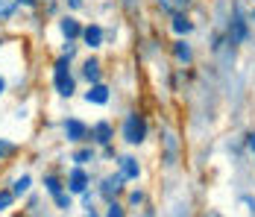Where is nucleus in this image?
Masks as SVG:
<instances>
[{"label":"nucleus","instance_id":"obj_24","mask_svg":"<svg viewBox=\"0 0 255 217\" xmlns=\"http://www.w3.org/2000/svg\"><path fill=\"white\" fill-rule=\"evenodd\" d=\"M141 203H144V194H141V191L129 194V206H141Z\"/></svg>","mask_w":255,"mask_h":217},{"label":"nucleus","instance_id":"obj_32","mask_svg":"<svg viewBox=\"0 0 255 217\" xmlns=\"http://www.w3.org/2000/svg\"><path fill=\"white\" fill-rule=\"evenodd\" d=\"M188 3H191V0H176V6H188Z\"/></svg>","mask_w":255,"mask_h":217},{"label":"nucleus","instance_id":"obj_28","mask_svg":"<svg viewBox=\"0 0 255 217\" xmlns=\"http://www.w3.org/2000/svg\"><path fill=\"white\" fill-rule=\"evenodd\" d=\"M3 91H6V79L0 76V94H3Z\"/></svg>","mask_w":255,"mask_h":217},{"label":"nucleus","instance_id":"obj_17","mask_svg":"<svg viewBox=\"0 0 255 217\" xmlns=\"http://www.w3.org/2000/svg\"><path fill=\"white\" fill-rule=\"evenodd\" d=\"M173 29H176L179 35H182V32H191V21H188L185 15H173Z\"/></svg>","mask_w":255,"mask_h":217},{"label":"nucleus","instance_id":"obj_12","mask_svg":"<svg viewBox=\"0 0 255 217\" xmlns=\"http://www.w3.org/2000/svg\"><path fill=\"white\" fill-rule=\"evenodd\" d=\"M62 35L71 41V38H77V35H82V26L77 24V18H62Z\"/></svg>","mask_w":255,"mask_h":217},{"label":"nucleus","instance_id":"obj_6","mask_svg":"<svg viewBox=\"0 0 255 217\" xmlns=\"http://www.w3.org/2000/svg\"><path fill=\"white\" fill-rule=\"evenodd\" d=\"M53 79H56V91L62 97H71L74 94V76L68 71H53Z\"/></svg>","mask_w":255,"mask_h":217},{"label":"nucleus","instance_id":"obj_4","mask_svg":"<svg viewBox=\"0 0 255 217\" xmlns=\"http://www.w3.org/2000/svg\"><path fill=\"white\" fill-rule=\"evenodd\" d=\"M124 179H127L124 173H115V176H109V179H103V185H100V194L106 197V200H109V203H112V200H115V197L121 194V188H124Z\"/></svg>","mask_w":255,"mask_h":217},{"label":"nucleus","instance_id":"obj_25","mask_svg":"<svg viewBox=\"0 0 255 217\" xmlns=\"http://www.w3.org/2000/svg\"><path fill=\"white\" fill-rule=\"evenodd\" d=\"M91 203H94V194L85 188V191H82V206H88V209H91Z\"/></svg>","mask_w":255,"mask_h":217},{"label":"nucleus","instance_id":"obj_26","mask_svg":"<svg viewBox=\"0 0 255 217\" xmlns=\"http://www.w3.org/2000/svg\"><path fill=\"white\" fill-rule=\"evenodd\" d=\"M247 147L255 153V132H250V135H247Z\"/></svg>","mask_w":255,"mask_h":217},{"label":"nucleus","instance_id":"obj_14","mask_svg":"<svg viewBox=\"0 0 255 217\" xmlns=\"http://www.w3.org/2000/svg\"><path fill=\"white\" fill-rule=\"evenodd\" d=\"M173 53H176V59L182 62V65H188V62H191V47H188L185 41H176V44H173Z\"/></svg>","mask_w":255,"mask_h":217},{"label":"nucleus","instance_id":"obj_10","mask_svg":"<svg viewBox=\"0 0 255 217\" xmlns=\"http://www.w3.org/2000/svg\"><path fill=\"white\" fill-rule=\"evenodd\" d=\"M85 100H88V103H97V106H103V103H109V88H106V85H100V82H94V85L85 91Z\"/></svg>","mask_w":255,"mask_h":217},{"label":"nucleus","instance_id":"obj_8","mask_svg":"<svg viewBox=\"0 0 255 217\" xmlns=\"http://www.w3.org/2000/svg\"><path fill=\"white\" fill-rule=\"evenodd\" d=\"M91 138H94L97 144H109V141L115 138V129H112V123H109V121L94 123V129H91Z\"/></svg>","mask_w":255,"mask_h":217},{"label":"nucleus","instance_id":"obj_9","mask_svg":"<svg viewBox=\"0 0 255 217\" xmlns=\"http://www.w3.org/2000/svg\"><path fill=\"white\" fill-rule=\"evenodd\" d=\"M82 38H85V44L91 50H97V47H103V29L97 24H91V26H85L82 29Z\"/></svg>","mask_w":255,"mask_h":217},{"label":"nucleus","instance_id":"obj_31","mask_svg":"<svg viewBox=\"0 0 255 217\" xmlns=\"http://www.w3.org/2000/svg\"><path fill=\"white\" fill-rule=\"evenodd\" d=\"M18 3H24V6H32V3H35V0H18Z\"/></svg>","mask_w":255,"mask_h":217},{"label":"nucleus","instance_id":"obj_7","mask_svg":"<svg viewBox=\"0 0 255 217\" xmlns=\"http://www.w3.org/2000/svg\"><path fill=\"white\" fill-rule=\"evenodd\" d=\"M68 188H71L74 194H82L85 188H88V173H85L82 168H74L71 176H68Z\"/></svg>","mask_w":255,"mask_h":217},{"label":"nucleus","instance_id":"obj_21","mask_svg":"<svg viewBox=\"0 0 255 217\" xmlns=\"http://www.w3.org/2000/svg\"><path fill=\"white\" fill-rule=\"evenodd\" d=\"M74 162H77V165L94 162V153H91V150H77V153H74Z\"/></svg>","mask_w":255,"mask_h":217},{"label":"nucleus","instance_id":"obj_2","mask_svg":"<svg viewBox=\"0 0 255 217\" xmlns=\"http://www.w3.org/2000/svg\"><path fill=\"white\" fill-rule=\"evenodd\" d=\"M247 35H250L247 18H244L241 6H235V12H232V24H229V41L232 44H241V41H247Z\"/></svg>","mask_w":255,"mask_h":217},{"label":"nucleus","instance_id":"obj_16","mask_svg":"<svg viewBox=\"0 0 255 217\" xmlns=\"http://www.w3.org/2000/svg\"><path fill=\"white\" fill-rule=\"evenodd\" d=\"M12 203H15V191H6V188H0V212L12 209Z\"/></svg>","mask_w":255,"mask_h":217},{"label":"nucleus","instance_id":"obj_22","mask_svg":"<svg viewBox=\"0 0 255 217\" xmlns=\"http://www.w3.org/2000/svg\"><path fill=\"white\" fill-rule=\"evenodd\" d=\"M106 217H127V215H124V206L112 200V203H109V209H106Z\"/></svg>","mask_w":255,"mask_h":217},{"label":"nucleus","instance_id":"obj_19","mask_svg":"<svg viewBox=\"0 0 255 217\" xmlns=\"http://www.w3.org/2000/svg\"><path fill=\"white\" fill-rule=\"evenodd\" d=\"M12 12H15V3L0 0V21H9V18H12Z\"/></svg>","mask_w":255,"mask_h":217},{"label":"nucleus","instance_id":"obj_1","mask_svg":"<svg viewBox=\"0 0 255 217\" xmlns=\"http://www.w3.org/2000/svg\"><path fill=\"white\" fill-rule=\"evenodd\" d=\"M124 138H127L129 144H144V138H147V121H144V115H138V112L127 115V121H124Z\"/></svg>","mask_w":255,"mask_h":217},{"label":"nucleus","instance_id":"obj_29","mask_svg":"<svg viewBox=\"0 0 255 217\" xmlns=\"http://www.w3.org/2000/svg\"><path fill=\"white\" fill-rule=\"evenodd\" d=\"M141 217H155V212H153V209H147V212H144Z\"/></svg>","mask_w":255,"mask_h":217},{"label":"nucleus","instance_id":"obj_20","mask_svg":"<svg viewBox=\"0 0 255 217\" xmlns=\"http://www.w3.org/2000/svg\"><path fill=\"white\" fill-rule=\"evenodd\" d=\"M44 188H47L50 194H59V191H62V182H59V179L50 173V176H44Z\"/></svg>","mask_w":255,"mask_h":217},{"label":"nucleus","instance_id":"obj_11","mask_svg":"<svg viewBox=\"0 0 255 217\" xmlns=\"http://www.w3.org/2000/svg\"><path fill=\"white\" fill-rule=\"evenodd\" d=\"M121 173H124L127 179H138V176H141V168H138V162H135L132 156H124V159H121Z\"/></svg>","mask_w":255,"mask_h":217},{"label":"nucleus","instance_id":"obj_33","mask_svg":"<svg viewBox=\"0 0 255 217\" xmlns=\"http://www.w3.org/2000/svg\"><path fill=\"white\" fill-rule=\"evenodd\" d=\"M88 217H100V215H97V212H88Z\"/></svg>","mask_w":255,"mask_h":217},{"label":"nucleus","instance_id":"obj_34","mask_svg":"<svg viewBox=\"0 0 255 217\" xmlns=\"http://www.w3.org/2000/svg\"><path fill=\"white\" fill-rule=\"evenodd\" d=\"M47 3H53V0H47Z\"/></svg>","mask_w":255,"mask_h":217},{"label":"nucleus","instance_id":"obj_15","mask_svg":"<svg viewBox=\"0 0 255 217\" xmlns=\"http://www.w3.org/2000/svg\"><path fill=\"white\" fill-rule=\"evenodd\" d=\"M53 200H56V206L62 209V212H68L71 206H74V200H71V194H65V191H59V194H53Z\"/></svg>","mask_w":255,"mask_h":217},{"label":"nucleus","instance_id":"obj_30","mask_svg":"<svg viewBox=\"0 0 255 217\" xmlns=\"http://www.w3.org/2000/svg\"><path fill=\"white\" fill-rule=\"evenodd\" d=\"M158 3H161V6H164V9H170V0H158Z\"/></svg>","mask_w":255,"mask_h":217},{"label":"nucleus","instance_id":"obj_13","mask_svg":"<svg viewBox=\"0 0 255 217\" xmlns=\"http://www.w3.org/2000/svg\"><path fill=\"white\" fill-rule=\"evenodd\" d=\"M82 73H85V79L94 85V82L100 79V62H97V59H88V62L82 65Z\"/></svg>","mask_w":255,"mask_h":217},{"label":"nucleus","instance_id":"obj_18","mask_svg":"<svg viewBox=\"0 0 255 217\" xmlns=\"http://www.w3.org/2000/svg\"><path fill=\"white\" fill-rule=\"evenodd\" d=\"M29 185H32V179H29V176H21V179H15V188H12V191H15V197L26 194V191H29Z\"/></svg>","mask_w":255,"mask_h":217},{"label":"nucleus","instance_id":"obj_35","mask_svg":"<svg viewBox=\"0 0 255 217\" xmlns=\"http://www.w3.org/2000/svg\"><path fill=\"white\" fill-rule=\"evenodd\" d=\"M253 18H255V15H253Z\"/></svg>","mask_w":255,"mask_h":217},{"label":"nucleus","instance_id":"obj_23","mask_svg":"<svg viewBox=\"0 0 255 217\" xmlns=\"http://www.w3.org/2000/svg\"><path fill=\"white\" fill-rule=\"evenodd\" d=\"M15 150H18L15 144H9V141H3V138H0V162H3V159H9Z\"/></svg>","mask_w":255,"mask_h":217},{"label":"nucleus","instance_id":"obj_27","mask_svg":"<svg viewBox=\"0 0 255 217\" xmlns=\"http://www.w3.org/2000/svg\"><path fill=\"white\" fill-rule=\"evenodd\" d=\"M68 3H71L74 9H79V6H82V0H68Z\"/></svg>","mask_w":255,"mask_h":217},{"label":"nucleus","instance_id":"obj_3","mask_svg":"<svg viewBox=\"0 0 255 217\" xmlns=\"http://www.w3.org/2000/svg\"><path fill=\"white\" fill-rule=\"evenodd\" d=\"M161 147H164V165H167V168H176L179 165V138L170 129L161 135Z\"/></svg>","mask_w":255,"mask_h":217},{"label":"nucleus","instance_id":"obj_5","mask_svg":"<svg viewBox=\"0 0 255 217\" xmlns=\"http://www.w3.org/2000/svg\"><path fill=\"white\" fill-rule=\"evenodd\" d=\"M65 135H68V141H85V135H88V126L77 118H71V121H65Z\"/></svg>","mask_w":255,"mask_h":217}]
</instances>
